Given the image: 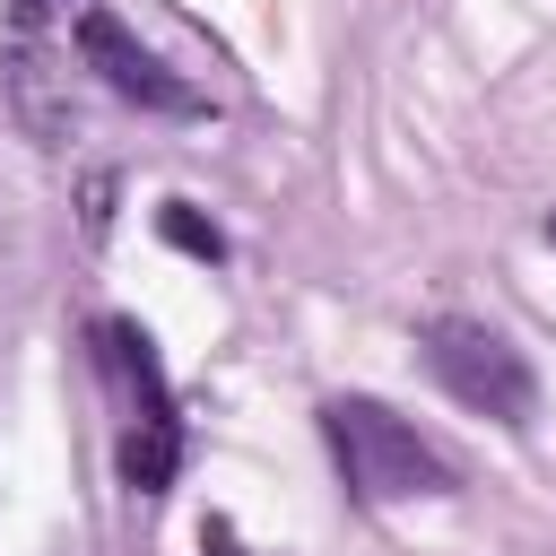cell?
Returning <instances> with one entry per match:
<instances>
[{
  "label": "cell",
  "instance_id": "8992f818",
  "mask_svg": "<svg viewBox=\"0 0 556 556\" xmlns=\"http://www.w3.org/2000/svg\"><path fill=\"white\" fill-rule=\"evenodd\" d=\"M200 556H252V547H243L226 521H200Z\"/></svg>",
  "mask_w": 556,
  "mask_h": 556
},
{
  "label": "cell",
  "instance_id": "6da1fadb",
  "mask_svg": "<svg viewBox=\"0 0 556 556\" xmlns=\"http://www.w3.org/2000/svg\"><path fill=\"white\" fill-rule=\"evenodd\" d=\"M321 443H330L339 486H348L356 504H443V495H460V469H452L400 408H382V400H365V391L321 400Z\"/></svg>",
  "mask_w": 556,
  "mask_h": 556
},
{
  "label": "cell",
  "instance_id": "3957f363",
  "mask_svg": "<svg viewBox=\"0 0 556 556\" xmlns=\"http://www.w3.org/2000/svg\"><path fill=\"white\" fill-rule=\"evenodd\" d=\"M104 365L122 374V391H130V426H122V486L130 495H165L174 486V469H182V408H174V391H165V365H156V339L139 330V321H104Z\"/></svg>",
  "mask_w": 556,
  "mask_h": 556
},
{
  "label": "cell",
  "instance_id": "52a82bcc",
  "mask_svg": "<svg viewBox=\"0 0 556 556\" xmlns=\"http://www.w3.org/2000/svg\"><path fill=\"white\" fill-rule=\"evenodd\" d=\"M70 0H17V26H43V17H61Z\"/></svg>",
  "mask_w": 556,
  "mask_h": 556
},
{
  "label": "cell",
  "instance_id": "277c9868",
  "mask_svg": "<svg viewBox=\"0 0 556 556\" xmlns=\"http://www.w3.org/2000/svg\"><path fill=\"white\" fill-rule=\"evenodd\" d=\"M70 35H78V61H87L122 104H139V113H174V122H200V113H208V96H200L191 78H174V70H165V61H156V52L113 17V9H96V0H87Z\"/></svg>",
  "mask_w": 556,
  "mask_h": 556
},
{
  "label": "cell",
  "instance_id": "ba28073f",
  "mask_svg": "<svg viewBox=\"0 0 556 556\" xmlns=\"http://www.w3.org/2000/svg\"><path fill=\"white\" fill-rule=\"evenodd\" d=\"M547 243H556V217H547Z\"/></svg>",
  "mask_w": 556,
  "mask_h": 556
},
{
  "label": "cell",
  "instance_id": "5b68a950",
  "mask_svg": "<svg viewBox=\"0 0 556 556\" xmlns=\"http://www.w3.org/2000/svg\"><path fill=\"white\" fill-rule=\"evenodd\" d=\"M156 226H165V243H182L191 261H226V235H217L191 200H165V208H156Z\"/></svg>",
  "mask_w": 556,
  "mask_h": 556
},
{
  "label": "cell",
  "instance_id": "7a4b0ae2",
  "mask_svg": "<svg viewBox=\"0 0 556 556\" xmlns=\"http://www.w3.org/2000/svg\"><path fill=\"white\" fill-rule=\"evenodd\" d=\"M417 356H426V374H434L469 417L530 426V408H539V374H530V356H521L495 321H478V313H434V321L417 330Z\"/></svg>",
  "mask_w": 556,
  "mask_h": 556
}]
</instances>
